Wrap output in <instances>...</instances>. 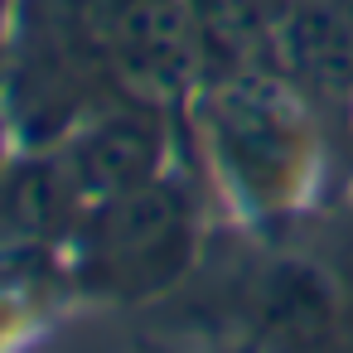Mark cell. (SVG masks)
<instances>
[{
    "label": "cell",
    "instance_id": "6da1fadb",
    "mask_svg": "<svg viewBox=\"0 0 353 353\" xmlns=\"http://www.w3.org/2000/svg\"><path fill=\"white\" fill-rule=\"evenodd\" d=\"M117 73L141 97H179L199 73L203 30L184 0H117L107 20Z\"/></svg>",
    "mask_w": 353,
    "mask_h": 353
},
{
    "label": "cell",
    "instance_id": "7a4b0ae2",
    "mask_svg": "<svg viewBox=\"0 0 353 353\" xmlns=\"http://www.w3.org/2000/svg\"><path fill=\"white\" fill-rule=\"evenodd\" d=\"M184 232H189V218L179 194L145 179L107 199L97 218V252L112 271H131L136 281H145V271L170 276V266L184 252Z\"/></svg>",
    "mask_w": 353,
    "mask_h": 353
},
{
    "label": "cell",
    "instance_id": "3957f363",
    "mask_svg": "<svg viewBox=\"0 0 353 353\" xmlns=\"http://www.w3.org/2000/svg\"><path fill=\"white\" fill-rule=\"evenodd\" d=\"M218 141L237 174L256 189H281L295 170V121L290 107L276 92L261 88H232L218 107Z\"/></svg>",
    "mask_w": 353,
    "mask_h": 353
},
{
    "label": "cell",
    "instance_id": "277c9868",
    "mask_svg": "<svg viewBox=\"0 0 353 353\" xmlns=\"http://www.w3.org/2000/svg\"><path fill=\"white\" fill-rule=\"evenodd\" d=\"M276 39L285 63L329 92H353V0H295Z\"/></svg>",
    "mask_w": 353,
    "mask_h": 353
},
{
    "label": "cell",
    "instance_id": "5b68a950",
    "mask_svg": "<svg viewBox=\"0 0 353 353\" xmlns=\"http://www.w3.org/2000/svg\"><path fill=\"white\" fill-rule=\"evenodd\" d=\"M155 160H160V131L150 117L131 112V117H112L102 126L88 131V141L78 145L73 155V184L88 189V194H121V189H136L155 174Z\"/></svg>",
    "mask_w": 353,
    "mask_h": 353
},
{
    "label": "cell",
    "instance_id": "8992f818",
    "mask_svg": "<svg viewBox=\"0 0 353 353\" xmlns=\"http://www.w3.org/2000/svg\"><path fill=\"white\" fill-rule=\"evenodd\" d=\"M194 20L203 39L223 49H252L271 34V25H281L266 0H194Z\"/></svg>",
    "mask_w": 353,
    "mask_h": 353
}]
</instances>
